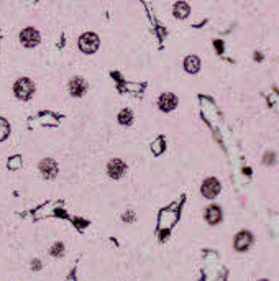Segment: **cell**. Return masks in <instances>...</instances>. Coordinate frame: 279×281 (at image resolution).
<instances>
[{
  "label": "cell",
  "mask_w": 279,
  "mask_h": 281,
  "mask_svg": "<svg viewBox=\"0 0 279 281\" xmlns=\"http://www.w3.org/2000/svg\"><path fill=\"white\" fill-rule=\"evenodd\" d=\"M40 171L46 179H51L58 174V165H56V161L51 158H44L40 163Z\"/></svg>",
  "instance_id": "obj_6"
},
{
  "label": "cell",
  "mask_w": 279,
  "mask_h": 281,
  "mask_svg": "<svg viewBox=\"0 0 279 281\" xmlns=\"http://www.w3.org/2000/svg\"><path fill=\"white\" fill-rule=\"evenodd\" d=\"M251 240H253V237H251L250 232H240L235 237V249L238 252L248 250V247L251 245Z\"/></svg>",
  "instance_id": "obj_9"
},
{
  "label": "cell",
  "mask_w": 279,
  "mask_h": 281,
  "mask_svg": "<svg viewBox=\"0 0 279 281\" xmlns=\"http://www.w3.org/2000/svg\"><path fill=\"white\" fill-rule=\"evenodd\" d=\"M8 135H10V125H8V122L0 117V142H3V140L7 138Z\"/></svg>",
  "instance_id": "obj_14"
},
{
  "label": "cell",
  "mask_w": 279,
  "mask_h": 281,
  "mask_svg": "<svg viewBox=\"0 0 279 281\" xmlns=\"http://www.w3.org/2000/svg\"><path fill=\"white\" fill-rule=\"evenodd\" d=\"M107 171H109V176L114 178V179H119L124 176V173L127 171V165L122 160H110L109 165H107Z\"/></svg>",
  "instance_id": "obj_5"
},
{
  "label": "cell",
  "mask_w": 279,
  "mask_h": 281,
  "mask_svg": "<svg viewBox=\"0 0 279 281\" xmlns=\"http://www.w3.org/2000/svg\"><path fill=\"white\" fill-rule=\"evenodd\" d=\"M13 92L18 99L28 100L33 95V92H35V84L31 82V79H28V77H21V79L15 82Z\"/></svg>",
  "instance_id": "obj_1"
},
{
  "label": "cell",
  "mask_w": 279,
  "mask_h": 281,
  "mask_svg": "<svg viewBox=\"0 0 279 281\" xmlns=\"http://www.w3.org/2000/svg\"><path fill=\"white\" fill-rule=\"evenodd\" d=\"M133 217H135V216H133L132 212H128V214H125V216H124L125 221H133Z\"/></svg>",
  "instance_id": "obj_17"
},
{
  "label": "cell",
  "mask_w": 279,
  "mask_h": 281,
  "mask_svg": "<svg viewBox=\"0 0 279 281\" xmlns=\"http://www.w3.org/2000/svg\"><path fill=\"white\" fill-rule=\"evenodd\" d=\"M260 281H268V280H260Z\"/></svg>",
  "instance_id": "obj_18"
},
{
  "label": "cell",
  "mask_w": 279,
  "mask_h": 281,
  "mask_svg": "<svg viewBox=\"0 0 279 281\" xmlns=\"http://www.w3.org/2000/svg\"><path fill=\"white\" fill-rule=\"evenodd\" d=\"M63 250H64V245H63V244H54L53 249H51V255L58 257V255L63 254Z\"/></svg>",
  "instance_id": "obj_15"
},
{
  "label": "cell",
  "mask_w": 279,
  "mask_h": 281,
  "mask_svg": "<svg viewBox=\"0 0 279 281\" xmlns=\"http://www.w3.org/2000/svg\"><path fill=\"white\" fill-rule=\"evenodd\" d=\"M176 105H177V97L174 94H171V92H166L163 94L159 97V109L161 110H164V112H169L172 109H176Z\"/></svg>",
  "instance_id": "obj_8"
},
{
  "label": "cell",
  "mask_w": 279,
  "mask_h": 281,
  "mask_svg": "<svg viewBox=\"0 0 279 281\" xmlns=\"http://www.w3.org/2000/svg\"><path fill=\"white\" fill-rule=\"evenodd\" d=\"M205 219H207V222L209 224H219L220 222V219H222V211H220V207H217V206H210L207 212H205Z\"/></svg>",
  "instance_id": "obj_10"
},
{
  "label": "cell",
  "mask_w": 279,
  "mask_h": 281,
  "mask_svg": "<svg viewBox=\"0 0 279 281\" xmlns=\"http://www.w3.org/2000/svg\"><path fill=\"white\" fill-rule=\"evenodd\" d=\"M133 120V114H132V110H128V109H124L119 114V122L122 123V125H130Z\"/></svg>",
  "instance_id": "obj_13"
},
{
  "label": "cell",
  "mask_w": 279,
  "mask_h": 281,
  "mask_svg": "<svg viewBox=\"0 0 279 281\" xmlns=\"http://www.w3.org/2000/svg\"><path fill=\"white\" fill-rule=\"evenodd\" d=\"M99 36L96 33H84V35L79 38V48L82 53L92 54L99 49Z\"/></svg>",
  "instance_id": "obj_2"
},
{
  "label": "cell",
  "mask_w": 279,
  "mask_h": 281,
  "mask_svg": "<svg viewBox=\"0 0 279 281\" xmlns=\"http://www.w3.org/2000/svg\"><path fill=\"white\" fill-rule=\"evenodd\" d=\"M87 87H89L87 82L84 81L82 77H74V79H71V82H69V91L74 97H81V95L86 94Z\"/></svg>",
  "instance_id": "obj_7"
},
{
  "label": "cell",
  "mask_w": 279,
  "mask_h": 281,
  "mask_svg": "<svg viewBox=\"0 0 279 281\" xmlns=\"http://www.w3.org/2000/svg\"><path fill=\"white\" fill-rule=\"evenodd\" d=\"M200 193H202L204 198H207V199H214L215 196L220 193V183L217 181L215 178H209V179H205L204 184H202V188H200Z\"/></svg>",
  "instance_id": "obj_4"
},
{
  "label": "cell",
  "mask_w": 279,
  "mask_h": 281,
  "mask_svg": "<svg viewBox=\"0 0 279 281\" xmlns=\"http://www.w3.org/2000/svg\"><path fill=\"white\" fill-rule=\"evenodd\" d=\"M20 166V156H13L12 161H8V168H18Z\"/></svg>",
  "instance_id": "obj_16"
},
{
  "label": "cell",
  "mask_w": 279,
  "mask_h": 281,
  "mask_svg": "<svg viewBox=\"0 0 279 281\" xmlns=\"http://www.w3.org/2000/svg\"><path fill=\"white\" fill-rule=\"evenodd\" d=\"M184 67H186L187 72L194 74V72L199 71V67H200V59L197 58V56H187L186 61H184Z\"/></svg>",
  "instance_id": "obj_11"
},
{
  "label": "cell",
  "mask_w": 279,
  "mask_h": 281,
  "mask_svg": "<svg viewBox=\"0 0 279 281\" xmlns=\"http://www.w3.org/2000/svg\"><path fill=\"white\" fill-rule=\"evenodd\" d=\"M189 13H191V8H189V5L186 2H179L174 5V15L177 18H186Z\"/></svg>",
  "instance_id": "obj_12"
},
{
  "label": "cell",
  "mask_w": 279,
  "mask_h": 281,
  "mask_svg": "<svg viewBox=\"0 0 279 281\" xmlns=\"http://www.w3.org/2000/svg\"><path fill=\"white\" fill-rule=\"evenodd\" d=\"M20 40H21V43H23V46L35 48L36 44L40 43V33H38V30H35V28L28 26L20 33Z\"/></svg>",
  "instance_id": "obj_3"
}]
</instances>
